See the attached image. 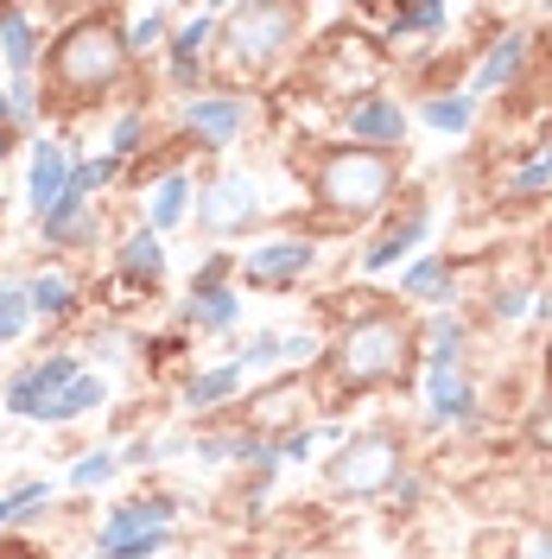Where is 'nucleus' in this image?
Segmentation results:
<instances>
[{"instance_id":"f257e3e1","label":"nucleus","mask_w":552,"mask_h":559,"mask_svg":"<svg viewBox=\"0 0 552 559\" xmlns=\"http://www.w3.org/2000/svg\"><path fill=\"white\" fill-rule=\"evenodd\" d=\"M121 70H128V45H121L115 13H83V20L51 45V58H45V76H51V90H58L64 103H83V96H96V90H115Z\"/></svg>"},{"instance_id":"f03ea898","label":"nucleus","mask_w":552,"mask_h":559,"mask_svg":"<svg viewBox=\"0 0 552 559\" xmlns=\"http://www.w3.org/2000/svg\"><path fill=\"white\" fill-rule=\"evenodd\" d=\"M407 349H413L407 318L369 312V318H356V324H344V337L331 349V369H337L344 388H381L407 369Z\"/></svg>"},{"instance_id":"7ed1b4c3","label":"nucleus","mask_w":552,"mask_h":559,"mask_svg":"<svg viewBox=\"0 0 552 559\" xmlns=\"http://www.w3.org/2000/svg\"><path fill=\"white\" fill-rule=\"evenodd\" d=\"M292 38H299V13L292 7L254 0V7H229L223 13V58H229V70H242V76H261Z\"/></svg>"},{"instance_id":"20e7f679","label":"nucleus","mask_w":552,"mask_h":559,"mask_svg":"<svg viewBox=\"0 0 552 559\" xmlns=\"http://www.w3.org/2000/svg\"><path fill=\"white\" fill-rule=\"evenodd\" d=\"M317 198L331 210H349V216L381 210L394 198V159L375 153V146H344L317 166Z\"/></svg>"},{"instance_id":"39448f33","label":"nucleus","mask_w":552,"mask_h":559,"mask_svg":"<svg viewBox=\"0 0 552 559\" xmlns=\"http://www.w3.org/2000/svg\"><path fill=\"white\" fill-rule=\"evenodd\" d=\"M394 484H400V439L394 432H356L331 457V489H344V496H381Z\"/></svg>"},{"instance_id":"423d86ee","label":"nucleus","mask_w":552,"mask_h":559,"mask_svg":"<svg viewBox=\"0 0 552 559\" xmlns=\"http://www.w3.org/2000/svg\"><path fill=\"white\" fill-rule=\"evenodd\" d=\"M261 216V185L248 173H229L216 178L204 198H197V223H204L209 236H229V229H248Z\"/></svg>"},{"instance_id":"0eeeda50","label":"nucleus","mask_w":552,"mask_h":559,"mask_svg":"<svg viewBox=\"0 0 552 559\" xmlns=\"http://www.w3.org/2000/svg\"><path fill=\"white\" fill-rule=\"evenodd\" d=\"M311 261H317V242L311 236H274V242L248 248L242 261V280H254V286H292L299 274H311Z\"/></svg>"},{"instance_id":"6e6552de","label":"nucleus","mask_w":552,"mask_h":559,"mask_svg":"<svg viewBox=\"0 0 552 559\" xmlns=\"http://www.w3.org/2000/svg\"><path fill=\"white\" fill-rule=\"evenodd\" d=\"M76 376H83V369H76V356H38V362H26V369L7 382V414H13V419H33L38 407H45L58 388H70Z\"/></svg>"},{"instance_id":"1a4fd4ad","label":"nucleus","mask_w":552,"mask_h":559,"mask_svg":"<svg viewBox=\"0 0 552 559\" xmlns=\"http://www.w3.org/2000/svg\"><path fill=\"white\" fill-rule=\"evenodd\" d=\"M184 128H191V140H197L204 153H223V146H236V134L248 128V103L242 96H191V103H184Z\"/></svg>"},{"instance_id":"9d476101","label":"nucleus","mask_w":552,"mask_h":559,"mask_svg":"<svg viewBox=\"0 0 552 559\" xmlns=\"http://www.w3.org/2000/svg\"><path fill=\"white\" fill-rule=\"evenodd\" d=\"M70 178H76V159L64 153V140H33V173H26V204H33V216L45 223L51 210L64 204Z\"/></svg>"},{"instance_id":"9b49d317","label":"nucleus","mask_w":552,"mask_h":559,"mask_svg":"<svg viewBox=\"0 0 552 559\" xmlns=\"http://www.w3.org/2000/svg\"><path fill=\"white\" fill-rule=\"evenodd\" d=\"M172 496H134V502H121V509H108V522L96 527V554H115L121 540H134V534H153V527L172 522Z\"/></svg>"},{"instance_id":"f8f14e48","label":"nucleus","mask_w":552,"mask_h":559,"mask_svg":"<svg viewBox=\"0 0 552 559\" xmlns=\"http://www.w3.org/2000/svg\"><path fill=\"white\" fill-rule=\"evenodd\" d=\"M115 267H121L128 286H159V280H166V236H153L146 223L128 229L121 248H115Z\"/></svg>"},{"instance_id":"ddd939ff","label":"nucleus","mask_w":552,"mask_h":559,"mask_svg":"<svg viewBox=\"0 0 552 559\" xmlns=\"http://www.w3.org/2000/svg\"><path fill=\"white\" fill-rule=\"evenodd\" d=\"M216 26H223V13H191V20H184V33L172 38V83H178V90H197V64H204Z\"/></svg>"},{"instance_id":"4468645a","label":"nucleus","mask_w":552,"mask_h":559,"mask_svg":"<svg viewBox=\"0 0 552 559\" xmlns=\"http://www.w3.org/2000/svg\"><path fill=\"white\" fill-rule=\"evenodd\" d=\"M103 401H108V382H103V376H89V369H83V376H76L70 388H58V394H51V401H45V407H38L33 419H38V426H70V419L96 414Z\"/></svg>"},{"instance_id":"2eb2a0df","label":"nucleus","mask_w":552,"mask_h":559,"mask_svg":"<svg viewBox=\"0 0 552 559\" xmlns=\"http://www.w3.org/2000/svg\"><path fill=\"white\" fill-rule=\"evenodd\" d=\"M356 140H369V146H394V140L407 134V108L400 103H387V96H369V103H356L349 108V121H344Z\"/></svg>"},{"instance_id":"dca6fc26","label":"nucleus","mask_w":552,"mask_h":559,"mask_svg":"<svg viewBox=\"0 0 552 559\" xmlns=\"http://www.w3.org/2000/svg\"><path fill=\"white\" fill-rule=\"evenodd\" d=\"M0 58H7V70L26 83L38 64V33H33V13L26 7H0Z\"/></svg>"},{"instance_id":"f3484780","label":"nucleus","mask_w":552,"mask_h":559,"mask_svg":"<svg viewBox=\"0 0 552 559\" xmlns=\"http://www.w3.org/2000/svg\"><path fill=\"white\" fill-rule=\"evenodd\" d=\"M425 229H432V210H425V204H413L407 216H400V223H394V229H387V236H381L375 248H369V254H362V267H369V274H381V267H394V261H400L407 248H419V242H425Z\"/></svg>"},{"instance_id":"a211bd4d","label":"nucleus","mask_w":552,"mask_h":559,"mask_svg":"<svg viewBox=\"0 0 552 559\" xmlns=\"http://www.w3.org/2000/svg\"><path fill=\"white\" fill-rule=\"evenodd\" d=\"M26 306H33V318H70L76 312V280L64 267H38L26 280Z\"/></svg>"},{"instance_id":"6ab92c4d","label":"nucleus","mask_w":552,"mask_h":559,"mask_svg":"<svg viewBox=\"0 0 552 559\" xmlns=\"http://www.w3.org/2000/svg\"><path fill=\"white\" fill-rule=\"evenodd\" d=\"M191 216V178L184 173H166L159 185H153V204H146V229L153 236H166V229H178Z\"/></svg>"},{"instance_id":"aec40b11","label":"nucleus","mask_w":552,"mask_h":559,"mask_svg":"<svg viewBox=\"0 0 552 559\" xmlns=\"http://www.w3.org/2000/svg\"><path fill=\"white\" fill-rule=\"evenodd\" d=\"M311 356V337H279V331H254L248 337V349L236 356L242 362V376L248 369H274V362H305Z\"/></svg>"},{"instance_id":"412c9836","label":"nucleus","mask_w":552,"mask_h":559,"mask_svg":"<svg viewBox=\"0 0 552 559\" xmlns=\"http://www.w3.org/2000/svg\"><path fill=\"white\" fill-rule=\"evenodd\" d=\"M236 388H242V362L204 369V376H191V382H184V407H191V414H209V407L236 401Z\"/></svg>"},{"instance_id":"4be33fe9","label":"nucleus","mask_w":552,"mask_h":559,"mask_svg":"<svg viewBox=\"0 0 552 559\" xmlns=\"http://www.w3.org/2000/svg\"><path fill=\"white\" fill-rule=\"evenodd\" d=\"M520 58H527V38H520V33H502V38H495V45H489L483 70H477V83H470V96H489L495 83H515Z\"/></svg>"},{"instance_id":"5701e85b","label":"nucleus","mask_w":552,"mask_h":559,"mask_svg":"<svg viewBox=\"0 0 552 559\" xmlns=\"http://www.w3.org/2000/svg\"><path fill=\"white\" fill-rule=\"evenodd\" d=\"M242 318V299L229 293V286H216V293H191V306H184V324H197V331H229Z\"/></svg>"},{"instance_id":"b1692460","label":"nucleus","mask_w":552,"mask_h":559,"mask_svg":"<svg viewBox=\"0 0 552 559\" xmlns=\"http://www.w3.org/2000/svg\"><path fill=\"white\" fill-rule=\"evenodd\" d=\"M121 45L134 51V58H146V51H159V38H166V26H172V7H140V13H121Z\"/></svg>"},{"instance_id":"393cba45","label":"nucleus","mask_w":552,"mask_h":559,"mask_svg":"<svg viewBox=\"0 0 552 559\" xmlns=\"http://www.w3.org/2000/svg\"><path fill=\"white\" fill-rule=\"evenodd\" d=\"M432 419H470V382L457 369H432Z\"/></svg>"},{"instance_id":"a878e982","label":"nucleus","mask_w":552,"mask_h":559,"mask_svg":"<svg viewBox=\"0 0 552 559\" xmlns=\"http://www.w3.org/2000/svg\"><path fill=\"white\" fill-rule=\"evenodd\" d=\"M445 274H451L445 261H439V254H425V261H413V267L400 274V293H413V299H451Z\"/></svg>"},{"instance_id":"bb28decb","label":"nucleus","mask_w":552,"mask_h":559,"mask_svg":"<svg viewBox=\"0 0 552 559\" xmlns=\"http://www.w3.org/2000/svg\"><path fill=\"white\" fill-rule=\"evenodd\" d=\"M470 115H477V96H432V103H425V121L445 128V134H464Z\"/></svg>"},{"instance_id":"cd10ccee","label":"nucleus","mask_w":552,"mask_h":559,"mask_svg":"<svg viewBox=\"0 0 552 559\" xmlns=\"http://www.w3.org/2000/svg\"><path fill=\"white\" fill-rule=\"evenodd\" d=\"M33 324V306H26V286H0V349L13 344L20 331Z\"/></svg>"},{"instance_id":"c85d7f7f","label":"nucleus","mask_w":552,"mask_h":559,"mask_svg":"<svg viewBox=\"0 0 552 559\" xmlns=\"http://www.w3.org/2000/svg\"><path fill=\"white\" fill-rule=\"evenodd\" d=\"M115 471H121V452H89V457L70 464V489H96V484H108Z\"/></svg>"},{"instance_id":"c756f323","label":"nucleus","mask_w":552,"mask_h":559,"mask_svg":"<svg viewBox=\"0 0 552 559\" xmlns=\"http://www.w3.org/2000/svg\"><path fill=\"white\" fill-rule=\"evenodd\" d=\"M140 140H146V115H140V108H128V115L115 121V134H108V153H115V159L128 166V159L140 153Z\"/></svg>"},{"instance_id":"7c9ffc66","label":"nucleus","mask_w":552,"mask_h":559,"mask_svg":"<svg viewBox=\"0 0 552 559\" xmlns=\"http://www.w3.org/2000/svg\"><path fill=\"white\" fill-rule=\"evenodd\" d=\"M292 401H305L299 388H274V394H261V407H254V426H286V419L299 414Z\"/></svg>"},{"instance_id":"2f4dec72","label":"nucleus","mask_w":552,"mask_h":559,"mask_svg":"<svg viewBox=\"0 0 552 559\" xmlns=\"http://www.w3.org/2000/svg\"><path fill=\"white\" fill-rule=\"evenodd\" d=\"M121 178V159L115 153H103V159H76V185L83 191H103V185H115Z\"/></svg>"},{"instance_id":"473e14b6","label":"nucleus","mask_w":552,"mask_h":559,"mask_svg":"<svg viewBox=\"0 0 552 559\" xmlns=\"http://www.w3.org/2000/svg\"><path fill=\"white\" fill-rule=\"evenodd\" d=\"M432 26H445V7H407V13H394V38L400 33H432Z\"/></svg>"},{"instance_id":"72a5a7b5","label":"nucleus","mask_w":552,"mask_h":559,"mask_svg":"<svg viewBox=\"0 0 552 559\" xmlns=\"http://www.w3.org/2000/svg\"><path fill=\"white\" fill-rule=\"evenodd\" d=\"M223 274H229V254H209L204 267H197V280H191V293H216Z\"/></svg>"},{"instance_id":"f704fd0d","label":"nucleus","mask_w":552,"mask_h":559,"mask_svg":"<svg viewBox=\"0 0 552 559\" xmlns=\"http://www.w3.org/2000/svg\"><path fill=\"white\" fill-rule=\"evenodd\" d=\"M540 185H552V159H533V166H520L508 191H540Z\"/></svg>"},{"instance_id":"c9c22d12","label":"nucleus","mask_w":552,"mask_h":559,"mask_svg":"<svg viewBox=\"0 0 552 559\" xmlns=\"http://www.w3.org/2000/svg\"><path fill=\"white\" fill-rule=\"evenodd\" d=\"M527 312V286H508V293H495V318H520Z\"/></svg>"},{"instance_id":"e433bc0d","label":"nucleus","mask_w":552,"mask_h":559,"mask_svg":"<svg viewBox=\"0 0 552 559\" xmlns=\"http://www.w3.org/2000/svg\"><path fill=\"white\" fill-rule=\"evenodd\" d=\"M533 445H540V452H552V394H547V407L533 414Z\"/></svg>"},{"instance_id":"4c0bfd02","label":"nucleus","mask_w":552,"mask_h":559,"mask_svg":"<svg viewBox=\"0 0 552 559\" xmlns=\"http://www.w3.org/2000/svg\"><path fill=\"white\" fill-rule=\"evenodd\" d=\"M20 522V502H13V489H7V496H0V527H13Z\"/></svg>"},{"instance_id":"58836bf2","label":"nucleus","mask_w":552,"mask_h":559,"mask_svg":"<svg viewBox=\"0 0 552 559\" xmlns=\"http://www.w3.org/2000/svg\"><path fill=\"white\" fill-rule=\"evenodd\" d=\"M7 153H13V128H0V166H7Z\"/></svg>"},{"instance_id":"ea45409f","label":"nucleus","mask_w":552,"mask_h":559,"mask_svg":"<svg viewBox=\"0 0 552 559\" xmlns=\"http://www.w3.org/2000/svg\"><path fill=\"white\" fill-rule=\"evenodd\" d=\"M533 559H552V534H547V540H540V547H533Z\"/></svg>"},{"instance_id":"a19ab883","label":"nucleus","mask_w":552,"mask_h":559,"mask_svg":"<svg viewBox=\"0 0 552 559\" xmlns=\"http://www.w3.org/2000/svg\"><path fill=\"white\" fill-rule=\"evenodd\" d=\"M547 159H552V153H547Z\"/></svg>"}]
</instances>
